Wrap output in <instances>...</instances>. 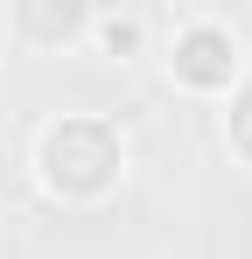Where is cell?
Wrapping results in <instances>:
<instances>
[{
  "label": "cell",
  "instance_id": "obj_1",
  "mask_svg": "<svg viewBox=\"0 0 252 259\" xmlns=\"http://www.w3.org/2000/svg\"><path fill=\"white\" fill-rule=\"evenodd\" d=\"M35 168H42V189L63 196V203H91L105 196L126 168V140L112 119H91V112H63L49 119L35 140Z\"/></svg>",
  "mask_w": 252,
  "mask_h": 259
},
{
  "label": "cell",
  "instance_id": "obj_2",
  "mask_svg": "<svg viewBox=\"0 0 252 259\" xmlns=\"http://www.w3.org/2000/svg\"><path fill=\"white\" fill-rule=\"evenodd\" d=\"M168 70L189 91H231V77H238V35L224 21H189L175 35V49H168Z\"/></svg>",
  "mask_w": 252,
  "mask_h": 259
},
{
  "label": "cell",
  "instance_id": "obj_3",
  "mask_svg": "<svg viewBox=\"0 0 252 259\" xmlns=\"http://www.w3.org/2000/svg\"><path fill=\"white\" fill-rule=\"evenodd\" d=\"M21 28H28V35H49V42H70V35H84V28H91V14H84V7H56V14L21 7Z\"/></svg>",
  "mask_w": 252,
  "mask_h": 259
},
{
  "label": "cell",
  "instance_id": "obj_4",
  "mask_svg": "<svg viewBox=\"0 0 252 259\" xmlns=\"http://www.w3.org/2000/svg\"><path fill=\"white\" fill-rule=\"evenodd\" d=\"M224 140H231V154L252 168V77L231 91V112H224Z\"/></svg>",
  "mask_w": 252,
  "mask_h": 259
},
{
  "label": "cell",
  "instance_id": "obj_5",
  "mask_svg": "<svg viewBox=\"0 0 252 259\" xmlns=\"http://www.w3.org/2000/svg\"><path fill=\"white\" fill-rule=\"evenodd\" d=\"M98 35H105V49H112V56H126V49L140 42V21H98Z\"/></svg>",
  "mask_w": 252,
  "mask_h": 259
}]
</instances>
